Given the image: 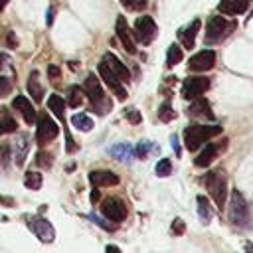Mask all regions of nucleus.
<instances>
[{"mask_svg":"<svg viewBox=\"0 0 253 253\" xmlns=\"http://www.w3.org/2000/svg\"><path fill=\"white\" fill-rule=\"evenodd\" d=\"M134 150H136V156H138V158H146L150 152L158 150V146H156V144H152L150 140H142V142H138V146H136Z\"/></svg>","mask_w":253,"mask_h":253,"instance_id":"31","label":"nucleus"},{"mask_svg":"<svg viewBox=\"0 0 253 253\" xmlns=\"http://www.w3.org/2000/svg\"><path fill=\"white\" fill-rule=\"evenodd\" d=\"M213 65H215V51L213 49H202L196 55H192L188 61L190 71H210Z\"/></svg>","mask_w":253,"mask_h":253,"instance_id":"10","label":"nucleus"},{"mask_svg":"<svg viewBox=\"0 0 253 253\" xmlns=\"http://www.w3.org/2000/svg\"><path fill=\"white\" fill-rule=\"evenodd\" d=\"M125 117H126V121H128V123H132V125H138V123L142 121L140 113H138L134 107H128V109H125Z\"/></svg>","mask_w":253,"mask_h":253,"instance_id":"37","label":"nucleus"},{"mask_svg":"<svg viewBox=\"0 0 253 253\" xmlns=\"http://www.w3.org/2000/svg\"><path fill=\"white\" fill-rule=\"evenodd\" d=\"M12 107H14L16 111H20V115L24 117V121H26L28 125H32V123L36 121V109L32 107V101H28L24 95H16L14 101H12Z\"/></svg>","mask_w":253,"mask_h":253,"instance_id":"16","label":"nucleus"},{"mask_svg":"<svg viewBox=\"0 0 253 253\" xmlns=\"http://www.w3.org/2000/svg\"><path fill=\"white\" fill-rule=\"evenodd\" d=\"M30 229H32V231L36 233V237H40V241H43V243H51L53 237H55L53 225H51L47 219H43V217H32Z\"/></svg>","mask_w":253,"mask_h":253,"instance_id":"12","label":"nucleus"},{"mask_svg":"<svg viewBox=\"0 0 253 253\" xmlns=\"http://www.w3.org/2000/svg\"><path fill=\"white\" fill-rule=\"evenodd\" d=\"M196 202H198V215H200L202 223H210V219H211V206H210L208 198L206 196H198Z\"/></svg>","mask_w":253,"mask_h":253,"instance_id":"25","label":"nucleus"},{"mask_svg":"<svg viewBox=\"0 0 253 253\" xmlns=\"http://www.w3.org/2000/svg\"><path fill=\"white\" fill-rule=\"evenodd\" d=\"M204 182H206V188H208L210 196L213 198L215 206L219 210H223L225 200H227V178H225V172L223 170L208 172V176L204 178Z\"/></svg>","mask_w":253,"mask_h":253,"instance_id":"2","label":"nucleus"},{"mask_svg":"<svg viewBox=\"0 0 253 253\" xmlns=\"http://www.w3.org/2000/svg\"><path fill=\"white\" fill-rule=\"evenodd\" d=\"M71 123H73L75 128H79V130H83V132H89V130L93 128V121H91V117H87V115H83V113L73 115V117H71Z\"/></svg>","mask_w":253,"mask_h":253,"instance_id":"27","label":"nucleus"},{"mask_svg":"<svg viewBox=\"0 0 253 253\" xmlns=\"http://www.w3.org/2000/svg\"><path fill=\"white\" fill-rule=\"evenodd\" d=\"M115 30H117V38L121 40L123 47H125L130 55H134V53H136V45H134V38H132V34H130V28H128L125 16H119V18H117Z\"/></svg>","mask_w":253,"mask_h":253,"instance_id":"11","label":"nucleus"},{"mask_svg":"<svg viewBox=\"0 0 253 253\" xmlns=\"http://www.w3.org/2000/svg\"><path fill=\"white\" fill-rule=\"evenodd\" d=\"M89 182L95 188L115 186V184H119V176L115 172H111V170H93V172H89Z\"/></svg>","mask_w":253,"mask_h":253,"instance_id":"15","label":"nucleus"},{"mask_svg":"<svg viewBox=\"0 0 253 253\" xmlns=\"http://www.w3.org/2000/svg\"><path fill=\"white\" fill-rule=\"evenodd\" d=\"M200 26H202V22H200V18H196V20H192L186 28H182V30L178 32V38H180V42H182L184 47H188V49L194 47L196 34H198V30H200Z\"/></svg>","mask_w":253,"mask_h":253,"instance_id":"17","label":"nucleus"},{"mask_svg":"<svg viewBox=\"0 0 253 253\" xmlns=\"http://www.w3.org/2000/svg\"><path fill=\"white\" fill-rule=\"evenodd\" d=\"M156 34H158V28H156V24H154V20L150 16H142V18L136 20V24H134V38L142 45H148L156 38Z\"/></svg>","mask_w":253,"mask_h":253,"instance_id":"6","label":"nucleus"},{"mask_svg":"<svg viewBox=\"0 0 253 253\" xmlns=\"http://www.w3.org/2000/svg\"><path fill=\"white\" fill-rule=\"evenodd\" d=\"M247 249H249V251H253V245H249V247H247Z\"/></svg>","mask_w":253,"mask_h":253,"instance_id":"50","label":"nucleus"},{"mask_svg":"<svg viewBox=\"0 0 253 253\" xmlns=\"http://www.w3.org/2000/svg\"><path fill=\"white\" fill-rule=\"evenodd\" d=\"M188 115L194 117V119H206V121H213V113H211V107L206 99L202 97H196V101L188 107Z\"/></svg>","mask_w":253,"mask_h":253,"instance_id":"14","label":"nucleus"},{"mask_svg":"<svg viewBox=\"0 0 253 253\" xmlns=\"http://www.w3.org/2000/svg\"><path fill=\"white\" fill-rule=\"evenodd\" d=\"M24 186L30 188V190H40L42 188V174L40 172H26L24 176Z\"/></svg>","mask_w":253,"mask_h":253,"instance_id":"29","label":"nucleus"},{"mask_svg":"<svg viewBox=\"0 0 253 253\" xmlns=\"http://www.w3.org/2000/svg\"><path fill=\"white\" fill-rule=\"evenodd\" d=\"M16 43H18V40L14 38V32H10V34H8V45H10V47H16Z\"/></svg>","mask_w":253,"mask_h":253,"instance_id":"44","label":"nucleus"},{"mask_svg":"<svg viewBox=\"0 0 253 253\" xmlns=\"http://www.w3.org/2000/svg\"><path fill=\"white\" fill-rule=\"evenodd\" d=\"M10 91H12V83H10V79L0 75V99L6 97V95H10Z\"/></svg>","mask_w":253,"mask_h":253,"instance_id":"38","label":"nucleus"},{"mask_svg":"<svg viewBox=\"0 0 253 253\" xmlns=\"http://www.w3.org/2000/svg\"><path fill=\"white\" fill-rule=\"evenodd\" d=\"M8 2H10V0H0V12H2V10L8 6Z\"/></svg>","mask_w":253,"mask_h":253,"instance_id":"48","label":"nucleus"},{"mask_svg":"<svg viewBox=\"0 0 253 253\" xmlns=\"http://www.w3.org/2000/svg\"><path fill=\"white\" fill-rule=\"evenodd\" d=\"M0 202H2V204H6V206H14L12 198H4V196H0Z\"/></svg>","mask_w":253,"mask_h":253,"instance_id":"47","label":"nucleus"},{"mask_svg":"<svg viewBox=\"0 0 253 253\" xmlns=\"http://www.w3.org/2000/svg\"><path fill=\"white\" fill-rule=\"evenodd\" d=\"M225 142H227V140H223V142H210V144H206V148L198 154V158L194 160V164H196V166H200V168L210 166V164L213 162V158L219 154V150H223V148H225Z\"/></svg>","mask_w":253,"mask_h":253,"instance_id":"13","label":"nucleus"},{"mask_svg":"<svg viewBox=\"0 0 253 253\" xmlns=\"http://www.w3.org/2000/svg\"><path fill=\"white\" fill-rule=\"evenodd\" d=\"M47 107L53 111V115L59 119V121H65V103L59 95H49L47 99Z\"/></svg>","mask_w":253,"mask_h":253,"instance_id":"24","label":"nucleus"},{"mask_svg":"<svg viewBox=\"0 0 253 253\" xmlns=\"http://www.w3.org/2000/svg\"><path fill=\"white\" fill-rule=\"evenodd\" d=\"M107 152H109L113 158L121 160V162H132V158L136 156V150H134V146H130V144H126V142L115 144V146H111Z\"/></svg>","mask_w":253,"mask_h":253,"instance_id":"22","label":"nucleus"},{"mask_svg":"<svg viewBox=\"0 0 253 253\" xmlns=\"http://www.w3.org/2000/svg\"><path fill=\"white\" fill-rule=\"evenodd\" d=\"M97 71H99L101 79H103V81H105V83H107V85L111 87V91H113V93L117 95V99H121V101H123V99L126 97V91H125V87L121 85L123 81H121V79H119V77H117V75L113 73V69H111V67H109V65H107L105 61H103V63H99Z\"/></svg>","mask_w":253,"mask_h":253,"instance_id":"9","label":"nucleus"},{"mask_svg":"<svg viewBox=\"0 0 253 253\" xmlns=\"http://www.w3.org/2000/svg\"><path fill=\"white\" fill-rule=\"evenodd\" d=\"M210 89V79L208 77H188L182 83V97L184 99H196L204 95Z\"/></svg>","mask_w":253,"mask_h":253,"instance_id":"7","label":"nucleus"},{"mask_svg":"<svg viewBox=\"0 0 253 253\" xmlns=\"http://www.w3.org/2000/svg\"><path fill=\"white\" fill-rule=\"evenodd\" d=\"M111 107H113V103H111L109 99H101V101H97V103H91V109L97 111L99 115H105Z\"/></svg>","mask_w":253,"mask_h":253,"instance_id":"35","label":"nucleus"},{"mask_svg":"<svg viewBox=\"0 0 253 253\" xmlns=\"http://www.w3.org/2000/svg\"><path fill=\"white\" fill-rule=\"evenodd\" d=\"M235 22L233 20H225L223 16H211L208 20V26H206V43L211 45V43H219L221 40H225L233 30H235Z\"/></svg>","mask_w":253,"mask_h":253,"instance_id":"3","label":"nucleus"},{"mask_svg":"<svg viewBox=\"0 0 253 253\" xmlns=\"http://www.w3.org/2000/svg\"><path fill=\"white\" fill-rule=\"evenodd\" d=\"M170 142H172V148H174L176 156H180V144H178V136H176V134H172V136H170Z\"/></svg>","mask_w":253,"mask_h":253,"instance_id":"42","label":"nucleus"},{"mask_svg":"<svg viewBox=\"0 0 253 253\" xmlns=\"http://www.w3.org/2000/svg\"><path fill=\"white\" fill-rule=\"evenodd\" d=\"M156 174L160 176V178H164V176H168L170 172H172V162H170V158H162V160H158V164H156Z\"/></svg>","mask_w":253,"mask_h":253,"instance_id":"33","label":"nucleus"},{"mask_svg":"<svg viewBox=\"0 0 253 253\" xmlns=\"http://www.w3.org/2000/svg\"><path fill=\"white\" fill-rule=\"evenodd\" d=\"M121 4H123L126 10H134V12L146 8V0H121Z\"/></svg>","mask_w":253,"mask_h":253,"instance_id":"34","label":"nucleus"},{"mask_svg":"<svg viewBox=\"0 0 253 253\" xmlns=\"http://www.w3.org/2000/svg\"><path fill=\"white\" fill-rule=\"evenodd\" d=\"M47 75H49L51 79H57V77H59V67H57V65H49V67H47Z\"/></svg>","mask_w":253,"mask_h":253,"instance_id":"41","label":"nucleus"},{"mask_svg":"<svg viewBox=\"0 0 253 253\" xmlns=\"http://www.w3.org/2000/svg\"><path fill=\"white\" fill-rule=\"evenodd\" d=\"M45 22H47V26H51V22H53V8H49V10H47V16H45Z\"/></svg>","mask_w":253,"mask_h":253,"instance_id":"45","label":"nucleus"},{"mask_svg":"<svg viewBox=\"0 0 253 253\" xmlns=\"http://www.w3.org/2000/svg\"><path fill=\"white\" fill-rule=\"evenodd\" d=\"M87 219H89V221H93L95 225L103 227L105 231H115V229H117V225H115V223H111V221H105V219H103L101 215H97V213H89V215H87Z\"/></svg>","mask_w":253,"mask_h":253,"instance_id":"32","label":"nucleus"},{"mask_svg":"<svg viewBox=\"0 0 253 253\" xmlns=\"http://www.w3.org/2000/svg\"><path fill=\"white\" fill-rule=\"evenodd\" d=\"M180 61H182V47L176 45V43H172V45L168 47V53H166V65H168V67H174V65L180 63Z\"/></svg>","mask_w":253,"mask_h":253,"instance_id":"28","label":"nucleus"},{"mask_svg":"<svg viewBox=\"0 0 253 253\" xmlns=\"http://www.w3.org/2000/svg\"><path fill=\"white\" fill-rule=\"evenodd\" d=\"M174 117H176V113H174L170 101H164V103L158 107V119H160L162 123H170Z\"/></svg>","mask_w":253,"mask_h":253,"instance_id":"30","label":"nucleus"},{"mask_svg":"<svg viewBox=\"0 0 253 253\" xmlns=\"http://www.w3.org/2000/svg\"><path fill=\"white\" fill-rule=\"evenodd\" d=\"M101 210H103V215L107 219H111V221H123L126 217V206L119 198H107V200H103Z\"/></svg>","mask_w":253,"mask_h":253,"instance_id":"8","label":"nucleus"},{"mask_svg":"<svg viewBox=\"0 0 253 253\" xmlns=\"http://www.w3.org/2000/svg\"><path fill=\"white\" fill-rule=\"evenodd\" d=\"M184 231H186L184 221H182V219H174V223H172V233H174V235H182Z\"/></svg>","mask_w":253,"mask_h":253,"instance_id":"40","label":"nucleus"},{"mask_svg":"<svg viewBox=\"0 0 253 253\" xmlns=\"http://www.w3.org/2000/svg\"><path fill=\"white\" fill-rule=\"evenodd\" d=\"M249 8V0H221L217 4V10L225 16H237L243 14Z\"/></svg>","mask_w":253,"mask_h":253,"instance_id":"20","label":"nucleus"},{"mask_svg":"<svg viewBox=\"0 0 253 253\" xmlns=\"http://www.w3.org/2000/svg\"><path fill=\"white\" fill-rule=\"evenodd\" d=\"M28 150H30V142H28V134H18L16 140H14V162L16 166H24L26 162V156H28Z\"/></svg>","mask_w":253,"mask_h":253,"instance_id":"21","label":"nucleus"},{"mask_svg":"<svg viewBox=\"0 0 253 253\" xmlns=\"http://www.w3.org/2000/svg\"><path fill=\"white\" fill-rule=\"evenodd\" d=\"M28 91H30V95H32V99H34L36 103H40V101L43 99V87H42V83H40V75H38L36 69L30 73V79H28Z\"/></svg>","mask_w":253,"mask_h":253,"instance_id":"23","label":"nucleus"},{"mask_svg":"<svg viewBox=\"0 0 253 253\" xmlns=\"http://www.w3.org/2000/svg\"><path fill=\"white\" fill-rule=\"evenodd\" d=\"M229 221L233 225H237V227H249V221H251L249 204L241 196L239 190H231V198H229Z\"/></svg>","mask_w":253,"mask_h":253,"instance_id":"4","label":"nucleus"},{"mask_svg":"<svg viewBox=\"0 0 253 253\" xmlns=\"http://www.w3.org/2000/svg\"><path fill=\"white\" fill-rule=\"evenodd\" d=\"M59 132V126L55 125L53 119H49L45 113H40L38 117V130H36V140L38 144H45L49 140H53Z\"/></svg>","mask_w":253,"mask_h":253,"instance_id":"5","label":"nucleus"},{"mask_svg":"<svg viewBox=\"0 0 253 253\" xmlns=\"http://www.w3.org/2000/svg\"><path fill=\"white\" fill-rule=\"evenodd\" d=\"M103 61L113 69V73H115L121 81H128V79H130V71L126 69V65H123V63H121V59H119L115 53L107 51V53L103 55Z\"/></svg>","mask_w":253,"mask_h":253,"instance_id":"19","label":"nucleus"},{"mask_svg":"<svg viewBox=\"0 0 253 253\" xmlns=\"http://www.w3.org/2000/svg\"><path fill=\"white\" fill-rule=\"evenodd\" d=\"M36 164H40V166H51V156L45 154V152H38L36 154Z\"/></svg>","mask_w":253,"mask_h":253,"instance_id":"39","label":"nucleus"},{"mask_svg":"<svg viewBox=\"0 0 253 253\" xmlns=\"http://www.w3.org/2000/svg\"><path fill=\"white\" fill-rule=\"evenodd\" d=\"M221 130L223 128L219 125H210V126H206V125H190V126L184 128V144H186V148L190 152H194L204 142H208L210 138H213L215 134H219Z\"/></svg>","mask_w":253,"mask_h":253,"instance_id":"1","label":"nucleus"},{"mask_svg":"<svg viewBox=\"0 0 253 253\" xmlns=\"http://www.w3.org/2000/svg\"><path fill=\"white\" fill-rule=\"evenodd\" d=\"M8 63H10V57H8L6 53H0V71H2L4 67H8Z\"/></svg>","mask_w":253,"mask_h":253,"instance_id":"43","label":"nucleus"},{"mask_svg":"<svg viewBox=\"0 0 253 253\" xmlns=\"http://www.w3.org/2000/svg\"><path fill=\"white\" fill-rule=\"evenodd\" d=\"M97 200H99V190H97V188H95V190H93V192H91V202H93V204H95V202H97Z\"/></svg>","mask_w":253,"mask_h":253,"instance_id":"46","label":"nucleus"},{"mask_svg":"<svg viewBox=\"0 0 253 253\" xmlns=\"http://www.w3.org/2000/svg\"><path fill=\"white\" fill-rule=\"evenodd\" d=\"M83 95H85L83 87H79V85L69 87V91H67V105L69 107H79L83 103Z\"/></svg>","mask_w":253,"mask_h":253,"instance_id":"26","label":"nucleus"},{"mask_svg":"<svg viewBox=\"0 0 253 253\" xmlns=\"http://www.w3.org/2000/svg\"><path fill=\"white\" fill-rule=\"evenodd\" d=\"M16 128H18V125H16L14 119H4V121H0V134L16 132Z\"/></svg>","mask_w":253,"mask_h":253,"instance_id":"36","label":"nucleus"},{"mask_svg":"<svg viewBox=\"0 0 253 253\" xmlns=\"http://www.w3.org/2000/svg\"><path fill=\"white\" fill-rule=\"evenodd\" d=\"M107 251H121L117 245H107Z\"/></svg>","mask_w":253,"mask_h":253,"instance_id":"49","label":"nucleus"},{"mask_svg":"<svg viewBox=\"0 0 253 253\" xmlns=\"http://www.w3.org/2000/svg\"><path fill=\"white\" fill-rule=\"evenodd\" d=\"M83 91H85V95L91 99V103H97V101L105 99L103 87H101L99 79H97L93 73H89V75H87V79H85V83H83Z\"/></svg>","mask_w":253,"mask_h":253,"instance_id":"18","label":"nucleus"}]
</instances>
